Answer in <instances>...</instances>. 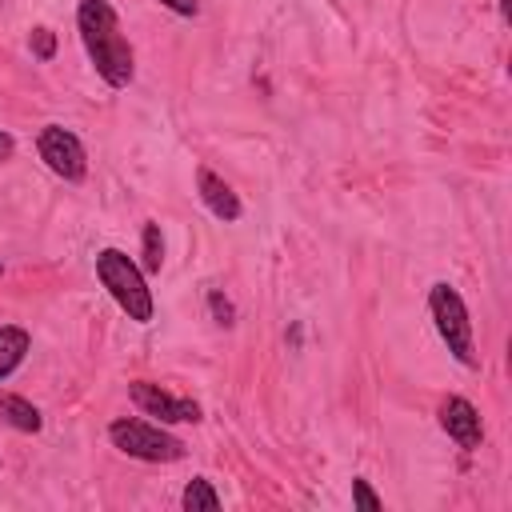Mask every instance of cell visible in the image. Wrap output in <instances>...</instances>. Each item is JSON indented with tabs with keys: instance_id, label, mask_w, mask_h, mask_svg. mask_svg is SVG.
Masks as SVG:
<instances>
[{
	"instance_id": "18",
	"label": "cell",
	"mask_w": 512,
	"mask_h": 512,
	"mask_svg": "<svg viewBox=\"0 0 512 512\" xmlns=\"http://www.w3.org/2000/svg\"><path fill=\"white\" fill-rule=\"evenodd\" d=\"M0 276H4V264H0Z\"/></svg>"
},
{
	"instance_id": "7",
	"label": "cell",
	"mask_w": 512,
	"mask_h": 512,
	"mask_svg": "<svg viewBox=\"0 0 512 512\" xmlns=\"http://www.w3.org/2000/svg\"><path fill=\"white\" fill-rule=\"evenodd\" d=\"M440 428L448 432V440H456L460 448H476L484 440V424H480V412L464 400V396H448L436 412Z\"/></svg>"
},
{
	"instance_id": "8",
	"label": "cell",
	"mask_w": 512,
	"mask_h": 512,
	"mask_svg": "<svg viewBox=\"0 0 512 512\" xmlns=\"http://www.w3.org/2000/svg\"><path fill=\"white\" fill-rule=\"evenodd\" d=\"M196 192H200V200H204V208L216 216V220H224V224H232V220H240V196L208 168V164H200L196 168Z\"/></svg>"
},
{
	"instance_id": "11",
	"label": "cell",
	"mask_w": 512,
	"mask_h": 512,
	"mask_svg": "<svg viewBox=\"0 0 512 512\" xmlns=\"http://www.w3.org/2000/svg\"><path fill=\"white\" fill-rule=\"evenodd\" d=\"M180 504H184L188 512H216V508H220V496H216V488H212V480H204V476H196V480H188V488H184V496H180Z\"/></svg>"
},
{
	"instance_id": "5",
	"label": "cell",
	"mask_w": 512,
	"mask_h": 512,
	"mask_svg": "<svg viewBox=\"0 0 512 512\" xmlns=\"http://www.w3.org/2000/svg\"><path fill=\"white\" fill-rule=\"evenodd\" d=\"M36 152H40V160H44L60 180H72V184H76V180H84V172H88V152H84L80 136L68 132V128H60V124L40 128Z\"/></svg>"
},
{
	"instance_id": "6",
	"label": "cell",
	"mask_w": 512,
	"mask_h": 512,
	"mask_svg": "<svg viewBox=\"0 0 512 512\" xmlns=\"http://www.w3.org/2000/svg\"><path fill=\"white\" fill-rule=\"evenodd\" d=\"M128 400L144 412V416H156L160 424H180V420H200V404L196 400H184V396H172L164 392L160 384H148V380H132L128 384Z\"/></svg>"
},
{
	"instance_id": "16",
	"label": "cell",
	"mask_w": 512,
	"mask_h": 512,
	"mask_svg": "<svg viewBox=\"0 0 512 512\" xmlns=\"http://www.w3.org/2000/svg\"><path fill=\"white\" fill-rule=\"evenodd\" d=\"M168 12H176V16H196L200 12V0H160Z\"/></svg>"
},
{
	"instance_id": "4",
	"label": "cell",
	"mask_w": 512,
	"mask_h": 512,
	"mask_svg": "<svg viewBox=\"0 0 512 512\" xmlns=\"http://www.w3.org/2000/svg\"><path fill=\"white\" fill-rule=\"evenodd\" d=\"M108 440L132 456V460H148V464H168V460H180L184 456V440L164 432L160 424H148V420H136V416H124V420H112L108 424Z\"/></svg>"
},
{
	"instance_id": "9",
	"label": "cell",
	"mask_w": 512,
	"mask_h": 512,
	"mask_svg": "<svg viewBox=\"0 0 512 512\" xmlns=\"http://www.w3.org/2000/svg\"><path fill=\"white\" fill-rule=\"evenodd\" d=\"M32 348V336L20 324H0V380H8Z\"/></svg>"
},
{
	"instance_id": "15",
	"label": "cell",
	"mask_w": 512,
	"mask_h": 512,
	"mask_svg": "<svg viewBox=\"0 0 512 512\" xmlns=\"http://www.w3.org/2000/svg\"><path fill=\"white\" fill-rule=\"evenodd\" d=\"M208 308H212L216 324H232V304H228L220 292H212V296H208Z\"/></svg>"
},
{
	"instance_id": "3",
	"label": "cell",
	"mask_w": 512,
	"mask_h": 512,
	"mask_svg": "<svg viewBox=\"0 0 512 512\" xmlns=\"http://www.w3.org/2000/svg\"><path fill=\"white\" fill-rule=\"evenodd\" d=\"M428 312H432V324H436L444 348L452 352V360L472 368L476 364V344H472V320H468V308H464L460 292L444 280L432 284L428 288Z\"/></svg>"
},
{
	"instance_id": "17",
	"label": "cell",
	"mask_w": 512,
	"mask_h": 512,
	"mask_svg": "<svg viewBox=\"0 0 512 512\" xmlns=\"http://www.w3.org/2000/svg\"><path fill=\"white\" fill-rule=\"evenodd\" d=\"M12 152H16V140H12L8 132H0V160H8Z\"/></svg>"
},
{
	"instance_id": "2",
	"label": "cell",
	"mask_w": 512,
	"mask_h": 512,
	"mask_svg": "<svg viewBox=\"0 0 512 512\" xmlns=\"http://www.w3.org/2000/svg\"><path fill=\"white\" fill-rule=\"evenodd\" d=\"M96 276L128 320H136V324L152 320V292L144 284V268L132 264L120 248H100L96 252Z\"/></svg>"
},
{
	"instance_id": "12",
	"label": "cell",
	"mask_w": 512,
	"mask_h": 512,
	"mask_svg": "<svg viewBox=\"0 0 512 512\" xmlns=\"http://www.w3.org/2000/svg\"><path fill=\"white\" fill-rule=\"evenodd\" d=\"M164 264V236H160V224H144V240H140V268L144 272H160Z\"/></svg>"
},
{
	"instance_id": "13",
	"label": "cell",
	"mask_w": 512,
	"mask_h": 512,
	"mask_svg": "<svg viewBox=\"0 0 512 512\" xmlns=\"http://www.w3.org/2000/svg\"><path fill=\"white\" fill-rule=\"evenodd\" d=\"M352 504L364 508V512H380V508H384V500H380V496L368 488V480H360V476L352 480Z\"/></svg>"
},
{
	"instance_id": "10",
	"label": "cell",
	"mask_w": 512,
	"mask_h": 512,
	"mask_svg": "<svg viewBox=\"0 0 512 512\" xmlns=\"http://www.w3.org/2000/svg\"><path fill=\"white\" fill-rule=\"evenodd\" d=\"M0 416L12 424V428H20V432H40V408L36 404H28L24 396H12V392H0Z\"/></svg>"
},
{
	"instance_id": "1",
	"label": "cell",
	"mask_w": 512,
	"mask_h": 512,
	"mask_svg": "<svg viewBox=\"0 0 512 512\" xmlns=\"http://www.w3.org/2000/svg\"><path fill=\"white\" fill-rule=\"evenodd\" d=\"M76 28H80L84 52H88L92 68L100 72V80L108 88H128L136 76V52H132L128 36L120 32L116 8L108 0H80Z\"/></svg>"
},
{
	"instance_id": "14",
	"label": "cell",
	"mask_w": 512,
	"mask_h": 512,
	"mask_svg": "<svg viewBox=\"0 0 512 512\" xmlns=\"http://www.w3.org/2000/svg\"><path fill=\"white\" fill-rule=\"evenodd\" d=\"M32 52L40 60H52L56 56V32L52 28H32Z\"/></svg>"
}]
</instances>
